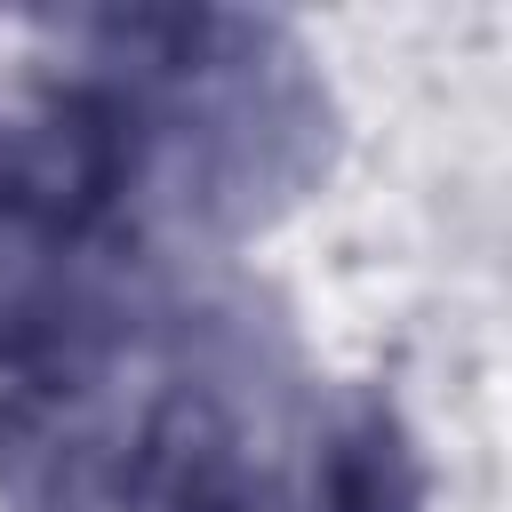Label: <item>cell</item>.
<instances>
[{"mask_svg":"<svg viewBox=\"0 0 512 512\" xmlns=\"http://www.w3.org/2000/svg\"><path fill=\"white\" fill-rule=\"evenodd\" d=\"M320 504L328 512H408L416 504V464L384 416H360L328 440L320 456Z\"/></svg>","mask_w":512,"mask_h":512,"instance_id":"6da1fadb","label":"cell"}]
</instances>
